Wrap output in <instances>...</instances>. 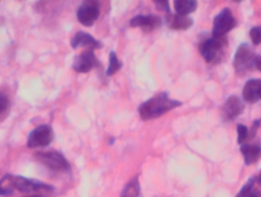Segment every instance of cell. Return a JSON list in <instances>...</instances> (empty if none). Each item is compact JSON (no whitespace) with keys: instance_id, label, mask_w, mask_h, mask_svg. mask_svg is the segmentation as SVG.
<instances>
[{"instance_id":"22","label":"cell","mask_w":261,"mask_h":197,"mask_svg":"<svg viewBox=\"0 0 261 197\" xmlns=\"http://www.w3.org/2000/svg\"><path fill=\"white\" fill-rule=\"evenodd\" d=\"M153 3L158 10L166 12L167 14L170 13V5L167 0H158V1L156 0V1H153Z\"/></svg>"},{"instance_id":"5","label":"cell","mask_w":261,"mask_h":197,"mask_svg":"<svg viewBox=\"0 0 261 197\" xmlns=\"http://www.w3.org/2000/svg\"><path fill=\"white\" fill-rule=\"evenodd\" d=\"M35 158L43 165L55 171H67L70 169V164L62 154L58 152H38Z\"/></svg>"},{"instance_id":"25","label":"cell","mask_w":261,"mask_h":197,"mask_svg":"<svg viewBox=\"0 0 261 197\" xmlns=\"http://www.w3.org/2000/svg\"><path fill=\"white\" fill-rule=\"evenodd\" d=\"M255 68L261 71V56L259 55H257V60H256Z\"/></svg>"},{"instance_id":"7","label":"cell","mask_w":261,"mask_h":197,"mask_svg":"<svg viewBox=\"0 0 261 197\" xmlns=\"http://www.w3.org/2000/svg\"><path fill=\"white\" fill-rule=\"evenodd\" d=\"M100 15V6L96 1L84 2L76 12L78 21L87 27H90Z\"/></svg>"},{"instance_id":"2","label":"cell","mask_w":261,"mask_h":197,"mask_svg":"<svg viewBox=\"0 0 261 197\" xmlns=\"http://www.w3.org/2000/svg\"><path fill=\"white\" fill-rule=\"evenodd\" d=\"M227 40L225 38H211L201 41L199 46V52L203 59L208 64L219 62L223 55L224 49L227 46Z\"/></svg>"},{"instance_id":"10","label":"cell","mask_w":261,"mask_h":197,"mask_svg":"<svg viewBox=\"0 0 261 197\" xmlns=\"http://www.w3.org/2000/svg\"><path fill=\"white\" fill-rule=\"evenodd\" d=\"M245 110V105L237 96H230L225 100L222 107V118L225 121H232L242 115Z\"/></svg>"},{"instance_id":"11","label":"cell","mask_w":261,"mask_h":197,"mask_svg":"<svg viewBox=\"0 0 261 197\" xmlns=\"http://www.w3.org/2000/svg\"><path fill=\"white\" fill-rule=\"evenodd\" d=\"M130 26L140 28L145 32H150L162 26V20L156 15H138L130 20Z\"/></svg>"},{"instance_id":"8","label":"cell","mask_w":261,"mask_h":197,"mask_svg":"<svg viewBox=\"0 0 261 197\" xmlns=\"http://www.w3.org/2000/svg\"><path fill=\"white\" fill-rule=\"evenodd\" d=\"M100 61L94 53L93 49H87L73 60V68L78 73H88L94 68L100 66Z\"/></svg>"},{"instance_id":"24","label":"cell","mask_w":261,"mask_h":197,"mask_svg":"<svg viewBox=\"0 0 261 197\" xmlns=\"http://www.w3.org/2000/svg\"><path fill=\"white\" fill-rule=\"evenodd\" d=\"M9 106V100L5 95L0 93V113L4 112Z\"/></svg>"},{"instance_id":"9","label":"cell","mask_w":261,"mask_h":197,"mask_svg":"<svg viewBox=\"0 0 261 197\" xmlns=\"http://www.w3.org/2000/svg\"><path fill=\"white\" fill-rule=\"evenodd\" d=\"M8 179L10 181L12 187L16 188L17 190L24 193H29L31 191H36L39 189H44V190H53V187L40 182V181H35V180L27 179L21 176H7Z\"/></svg>"},{"instance_id":"14","label":"cell","mask_w":261,"mask_h":197,"mask_svg":"<svg viewBox=\"0 0 261 197\" xmlns=\"http://www.w3.org/2000/svg\"><path fill=\"white\" fill-rule=\"evenodd\" d=\"M166 23L170 29L174 30H187L193 26V20L189 15L168 13L166 16Z\"/></svg>"},{"instance_id":"18","label":"cell","mask_w":261,"mask_h":197,"mask_svg":"<svg viewBox=\"0 0 261 197\" xmlns=\"http://www.w3.org/2000/svg\"><path fill=\"white\" fill-rule=\"evenodd\" d=\"M122 63L118 58L116 52L112 51L110 54V64H109L108 68H107V72H106L107 76L111 77L116 75L122 68Z\"/></svg>"},{"instance_id":"21","label":"cell","mask_w":261,"mask_h":197,"mask_svg":"<svg viewBox=\"0 0 261 197\" xmlns=\"http://www.w3.org/2000/svg\"><path fill=\"white\" fill-rule=\"evenodd\" d=\"M250 38L254 45H258L261 43V26H255L249 32Z\"/></svg>"},{"instance_id":"23","label":"cell","mask_w":261,"mask_h":197,"mask_svg":"<svg viewBox=\"0 0 261 197\" xmlns=\"http://www.w3.org/2000/svg\"><path fill=\"white\" fill-rule=\"evenodd\" d=\"M260 120H254L252 126H251V129H250L249 134H248V138H253L255 137V135H257V129L260 127Z\"/></svg>"},{"instance_id":"15","label":"cell","mask_w":261,"mask_h":197,"mask_svg":"<svg viewBox=\"0 0 261 197\" xmlns=\"http://www.w3.org/2000/svg\"><path fill=\"white\" fill-rule=\"evenodd\" d=\"M241 152L246 165L255 164L261 158V145L259 144H243L241 146Z\"/></svg>"},{"instance_id":"16","label":"cell","mask_w":261,"mask_h":197,"mask_svg":"<svg viewBox=\"0 0 261 197\" xmlns=\"http://www.w3.org/2000/svg\"><path fill=\"white\" fill-rule=\"evenodd\" d=\"M173 6L176 14L188 15L196 10L198 3L195 0H175Z\"/></svg>"},{"instance_id":"20","label":"cell","mask_w":261,"mask_h":197,"mask_svg":"<svg viewBox=\"0 0 261 197\" xmlns=\"http://www.w3.org/2000/svg\"><path fill=\"white\" fill-rule=\"evenodd\" d=\"M238 143L239 144H243L245 141L248 138L249 129L245 125L239 124L237 126Z\"/></svg>"},{"instance_id":"13","label":"cell","mask_w":261,"mask_h":197,"mask_svg":"<svg viewBox=\"0 0 261 197\" xmlns=\"http://www.w3.org/2000/svg\"><path fill=\"white\" fill-rule=\"evenodd\" d=\"M242 96L245 102L251 104L261 100V80L251 79L247 81L242 90Z\"/></svg>"},{"instance_id":"17","label":"cell","mask_w":261,"mask_h":197,"mask_svg":"<svg viewBox=\"0 0 261 197\" xmlns=\"http://www.w3.org/2000/svg\"><path fill=\"white\" fill-rule=\"evenodd\" d=\"M236 197H261V192L254 187V179L251 178L244 185Z\"/></svg>"},{"instance_id":"4","label":"cell","mask_w":261,"mask_h":197,"mask_svg":"<svg viewBox=\"0 0 261 197\" xmlns=\"http://www.w3.org/2000/svg\"><path fill=\"white\" fill-rule=\"evenodd\" d=\"M237 26V20L229 8H224L213 19L212 36L214 38H225Z\"/></svg>"},{"instance_id":"6","label":"cell","mask_w":261,"mask_h":197,"mask_svg":"<svg viewBox=\"0 0 261 197\" xmlns=\"http://www.w3.org/2000/svg\"><path fill=\"white\" fill-rule=\"evenodd\" d=\"M54 138V132L48 125H41L29 133L27 146L29 149L46 147L51 143Z\"/></svg>"},{"instance_id":"19","label":"cell","mask_w":261,"mask_h":197,"mask_svg":"<svg viewBox=\"0 0 261 197\" xmlns=\"http://www.w3.org/2000/svg\"><path fill=\"white\" fill-rule=\"evenodd\" d=\"M140 186L138 178H135L127 184L121 197H139Z\"/></svg>"},{"instance_id":"12","label":"cell","mask_w":261,"mask_h":197,"mask_svg":"<svg viewBox=\"0 0 261 197\" xmlns=\"http://www.w3.org/2000/svg\"><path fill=\"white\" fill-rule=\"evenodd\" d=\"M70 45L73 49H77L81 47H87L88 49H100L102 47V44L100 41L94 38L90 33L79 31L76 32L73 38L70 40Z\"/></svg>"},{"instance_id":"1","label":"cell","mask_w":261,"mask_h":197,"mask_svg":"<svg viewBox=\"0 0 261 197\" xmlns=\"http://www.w3.org/2000/svg\"><path fill=\"white\" fill-rule=\"evenodd\" d=\"M181 105L179 100H172L167 93H161L143 103L138 108V112L141 119L147 121L159 118Z\"/></svg>"},{"instance_id":"27","label":"cell","mask_w":261,"mask_h":197,"mask_svg":"<svg viewBox=\"0 0 261 197\" xmlns=\"http://www.w3.org/2000/svg\"><path fill=\"white\" fill-rule=\"evenodd\" d=\"M29 197H41L40 196H29Z\"/></svg>"},{"instance_id":"26","label":"cell","mask_w":261,"mask_h":197,"mask_svg":"<svg viewBox=\"0 0 261 197\" xmlns=\"http://www.w3.org/2000/svg\"><path fill=\"white\" fill-rule=\"evenodd\" d=\"M256 180H257V184H258L261 187V171L260 173L259 174L258 176H257V178H256Z\"/></svg>"},{"instance_id":"3","label":"cell","mask_w":261,"mask_h":197,"mask_svg":"<svg viewBox=\"0 0 261 197\" xmlns=\"http://www.w3.org/2000/svg\"><path fill=\"white\" fill-rule=\"evenodd\" d=\"M257 58V55H255L249 44L247 43L240 44L236 50L233 61L236 73L242 75L255 68Z\"/></svg>"}]
</instances>
